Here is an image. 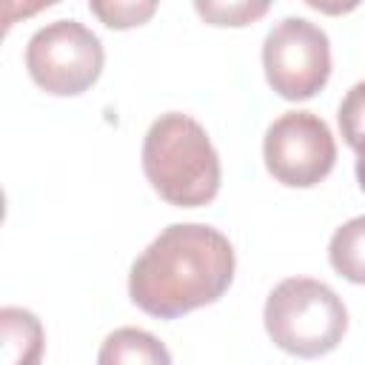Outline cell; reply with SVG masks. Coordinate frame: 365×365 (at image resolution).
<instances>
[{"mask_svg":"<svg viewBox=\"0 0 365 365\" xmlns=\"http://www.w3.org/2000/svg\"><path fill=\"white\" fill-rule=\"evenodd\" d=\"M234 248L222 231L174 222L134 259L128 297L157 319H177L217 302L234 279Z\"/></svg>","mask_w":365,"mask_h":365,"instance_id":"cell-1","label":"cell"},{"mask_svg":"<svg viewBox=\"0 0 365 365\" xmlns=\"http://www.w3.org/2000/svg\"><path fill=\"white\" fill-rule=\"evenodd\" d=\"M143 171L151 188L177 208L208 205L220 191V157L205 128L180 111L160 114L143 140Z\"/></svg>","mask_w":365,"mask_h":365,"instance_id":"cell-2","label":"cell"},{"mask_svg":"<svg viewBox=\"0 0 365 365\" xmlns=\"http://www.w3.org/2000/svg\"><path fill=\"white\" fill-rule=\"evenodd\" d=\"M262 319L271 342L302 359L331 354L348 328L345 302L336 291L311 277H288L274 285Z\"/></svg>","mask_w":365,"mask_h":365,"instance_id":"cell-3","label":"cell"},{"mask_svg":"<svg viewBox=\"0 0 365 365\" xmlns=\"http://www.w3.org/2000/svg\"><path fill=\"white\" fill-rule=\"evenodd\" d=\"M100 37L77 20H54L37 29L26 46L31 80L57 97H74L91 88L103 71Z\"/></svg>","mask_w":365,"mask_h":365,"instance_id":"cell-4","label":"cell"},{"mask_svg":"<svg viewBox=\"0 0 365 365\" xmlns=\"http://www.w3.org/2000/svg\"><path fill=\"white\" fill-rule=\"evenodd\" d=\"M262 68L282 100H311L331 77L328 34L305 17L279 20L262 43Z\"/></svg>","mask_w":365,"mask_h":365,"instance_id":"cell-5","label":"cell"},{"mask_svg":"<svg viewBox=\"0 0 365 365\" xmlns=\"http://www.w3.org/2000/svg\"><path fill=\"white\" fill-rule=\"evenodd\" d=\"M268 174L288 188H311L325 180L336 163V143L322 117L314 111H285L262 140Z\"/></svg>","mask_w":365,"mask_h":365,"instance_id":"cell-6","label":"cell"},{"mask_svg":"<svg viewBox=\"0 0 365 365\" xmlns=\"http://www.w3.org/2000/svg\"><path fill=\"white\" fill-rule=\"evenodd\" d=\"M0 334H3V365H40L46 348L43 322L17 305L0 308Z\"/></svg>","mask_w":365,"mask_h":365,"instance_id":"cell-7","label":"cell"},{"mask_svg":"<svg viewBox=\"0 0 365 365\" xmlns=\"http://www.w3.org/2000/svg\"><path fill=\"white\" fill-rule=\"evenodd\" d=\"M97 365H171V354L143 328H117L103 339Z\"/></svg>","mask_w":365,"mask_h":365,"instance_id":"cell-8","label":"cell"},{"mask_svg":"<svg viewBox=\"0 0 365 365\" xmlns=\"http://www.w3.org/2000/svg\"><path fill=\"white\" fill-rule=\"evenodd\" d=\"M328 259L339 277L365 285V217H354L334 231Z\"/></svg>","mask_w":365,"mask_h":365,"instance_id":"cell-9","label":"cell"},{"mask_svg":"<svg viewBox=\"0 0 365 365\" xmlns=\"http://www.w3.org/2000/svg\"><path fill=\"white\" fill-rule=\"evenodd\" d=\"M336 117L342 140L356 151V157H365V80L348 88Z\"/></svg>","mask_w":365,"mask_h":365,"instance_id":"cell-10","label":"cell"},{"mask_svg":"<svg viewBox=\"0 0 365 365\" xmlns=\"http://www.w3.org/2000/svg\"><path fill=\"white\" fill-rule=\"evenodd\" d=\"M194 9L211 26H248L268 11V3H194Z\"/></svg>","mask_w":365,"mask_h":365,"instance_id":"cell-11","label":"cell"},{"mask_svg":"<svg viewBox=\"0 0 365 365\" xmlns=\"http://www.w3.org/2000/svg\"><path fill=\"white\" fill-rule=\"evenodd\" d=\"M91 11L108 29H131L145 23L157 11V3H91Z\"/></svg>","mask_w":365,"mask_h":365,"instance_id":"cell-12","label":"cell"},{"mask_svg":"<svg viewBox=\"0 0 365 365\" xmlns=\"http://www.w3.org/2000/svg\"><path fill=\"white\" fill-rule=\"evenodd\" d=\"M356 180H359V188L365 191V157H356Z\"/></svg>","mask_w":365,"mask_h":365,"instance_id":"cell-13","label":"cell"}]
</instances>
